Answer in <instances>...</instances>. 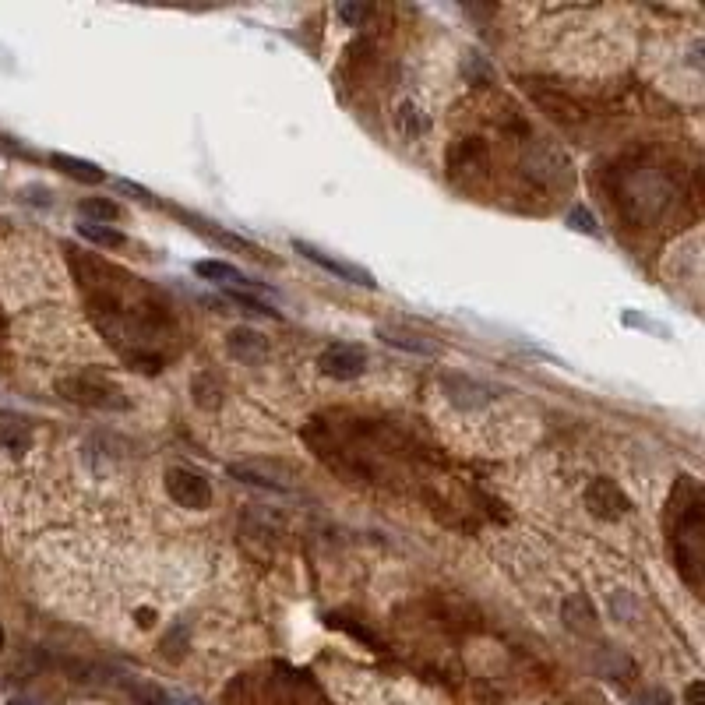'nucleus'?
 <instances>
[{
  "instance_id": "nucleus-1",
  "label": "nucleus",
  "mask_w": 705,
  "mask_h": 705,
  "mask_svg": "<svg viewBox=\"0 0 705 705\" xmlns=\"http://www.w3.org/2000/svg\"><path fill=\"white\" fill-rule=\"evenodd\" d=\"M166 490H170V498L180 508H194V512L208 508V501H212L208 480L201 473H191V469H170L166 473Z\"/></svg>"
},
{
  "instance_id": "nucleus-2",
  "label": "nucleus",
  "mask_w": 705,
  "mask_h": 705,
  "mask_svg": "<svg viewBox=\"0 0 705 705\" xmlns=\"http://www.w3.org/2000/svg\"><path fill=\"white\" fill-rule=\"evenodd\" d=\"M318 367L328 378L349 381V378H357V374H364L367 353L360 346H349V342H335V346H328L318 357Z\"/></svg>"
},
{
  "instance_id": "nucleus-3",
  "label": "nucleus",
  "mask_w": 705,
  "mask_h": 705,
  "mask_svg": "<svg viewBox=\"0 0 705 705\" xmlns=\"http://www.w3.org/2000/svg\"><path fill=\"white\" fill-rule=\"evenodd\" d=\"M297 251H300V254H307V258H311V261H318L321 268H328V272L339 275V279L353 282V286H374V275H371V272H364V268H357V265H349V261L328 258L325 251H318V247L304 244V240H297Z\"/></svg>"
},
{
  "instance_id": "nucleus-4",
  "label": "nucleus",
  "mask_w": 705,
  "mask_h": 705,
  "mask_svg": "<svg viewBox=\"0 0 705 705\" xmlns=\"http://www.w3.org/2000/svg\"><path fill=\"white\" fill-rule=\"evenodd\" d=\"M589 505H593V512L603 515V519H621L628 501H624V494L610 480H596L593 487H589Z\"/></svg>"
},
{
  "instance_id": "nucleus-5",
  "label": "nucleus",
  "mask_w": 705,
  "mask_h": 705,
  "mask_svg": "<svg viewBox=\"0 0 705 705\" xmlns=\"http://www.w3.org/2000/svg\"><path fill=\"white\" fill-rule=\"evenodd\" d=\"M230 353L244 364H254L258 357H265V335L251 332V328H237L230 335Z\"/></svg>"
},
{
  "instance_id": "nucleus-6",
  "label": "nucleus",
  "mask_w": 705,
  "mask_h": 705,
  "mask_svg": "<svg viewBox=\"0 0 705 705\" xmlns=\"http://www.w3.org/2000/svg\"><path fill=\"white\" fill-rule=\"evenodd\" d=\"M194 275H201L208 282H237V286H247V275L237 265H226V261H198Z\"/></svg>"
},
{
  "instance_id": "nucleus-7",
  "label": "nucleus",
  "mask_w": 705,
  "mask_h": 705,
  "mask_svg": "<svg viewBox=\"0 0 705 705\" xmlns=\"http://www.w3.org/2000/svg\"><path fill=\"white\" fill-rule=\"evenodd\" d=\"M381 335H385V342H392V346H399V349H409V353H427V357H434V353H438V346H434V342L420 339V335L402 332V328H381Z\"/></svg>"
},
{
  "instance_id": "nucleus-8",
  "label": "nucleus",
  "mask_w": 705,
  "mask_h": 705,
  "mask_svg": "<svg viewBox=\"0 0 705 705\" xmlns=\"http://www.w3.org/2000/svg\"><path fill=\"white\" fill-rule=\"evenodd\" d=\"M78 233H82L85 240H92V244H103V247H120V244H124V233L113 230V226H103V223H82V226H78Z\"/></svg>"
},
{
  "instance_id": "nucleus-9",
  "label": "nucleus",
  "mask_w": 705,
  "mask_h": 705,
  "mask_svg": "<svg viewBox=\"0 0 705 705\" xmlns=\"http://www.w3.org/2000/svg\"><path fill=\"white\" fill-rule=\"evenodd\" d=\"M53 163L57 166H64L71 177H78V180H89V184H99L103 180V170L99 166H92V163H82V159H71V156H53Z\"/></svg>"
},
{
  "instance_id": "nucleus-10",
  "label": "nucleus",
  "mask_w": 705,
  "mask_h": 705,
  "mask_svg": "<svg viewBox=\"0 0 705 705\" xmlns=\"http://www.w3.org/2000/svg\"><path fill=\"white\" fill-rule=\"evenodd\" d=\"M82 216H92V219H113L117 216V205H110V201H82Z\"/></svg>"
},
{
  "instance_id": "nucleus-11",
  "label": "nucleus",
  "mask_w": 705,
  "mask_h": 705,
  "mask_svg": "<svg viewBox=\"0 0 705 705\" xmlns=\"http://www.w3.org/2000/svg\"><path fill=\"white\" fill-rule=\"evenodd\" d=\"M0 445H4V448H25V445H29V434L4 423V427H0Z\"/></svg>"
},
{
  "instance_id": "nucleus-12",
  "label": "nucleus",
  "mask_w": 705,
  "mask_h": 705,
  "mask_svg": "<svg viewBox=\"0 0 705 705\" xmlns=\"http://www.w3.org/2000/svg\"><path fill=\"white\" fill-rule=\"evenodd\" d=\"M568 223L575 226V230H582V233H593V216H589V212H582V208H575L572 216H568Z\"/></svg>"
},
{
  "instance_id": "nucleus-13",
  "label": "nucleus",
  "mask_w": 705,
  "mask_h": 705,
  "mask_svg": "<svg viewBox=\"0 0 705 705\" xmlns=\"http://www.w3.org/2000/svg\"><path fill=\"white\" fill-rule=\"evenodd\" d=\"M705 698V684L702 681H691L688 684V695H684V705H702Z\"/></svg>"
},
{
  "instance_id": "nucleus-14",
  "label": "nucleus",
  "mask_w": 705,
  "mask_h": 705,
  "mask_svg": "<svg viewBox=\"0 0 705 705\" xmlns=\"http://www.w3.org/2000/svg\"><path fill=\"white\" fill-rule=\"evenodd\" d=\"M339 18H346V22H360V18H364V8H353V4H346V8H339Z\"/></svg>"
},
{
  "instance_id": "nucleus-15",
  "label": "nucleus",
  "mask_w": 705,
  "mask_h": 705,
  "mask_svg": "<svg viewBox=\"0 0 705 705\" xmlns=\"http://www.w3.org/2000/svg\"><path fill=\"white\" fill-rule=\"evenodd\" d=\"M11 705H36V702H25V698H15V702H11Z\"/></svg>"
},
{
  "instance_id": "nucleus-16",
  "label": "nucleus",
  "mask_w": 705,
  "mask_h": 705,
  "mask_svg": "<svg viewBox=\"0 0 705 705\" xmlns=\"http://www.w3.org/2000/svg\"><path fill=\"white\" fill-rule=\"evenodd\" d=\"M0 649H4V628H0Z\"/></svg>"
}]
</instances>
